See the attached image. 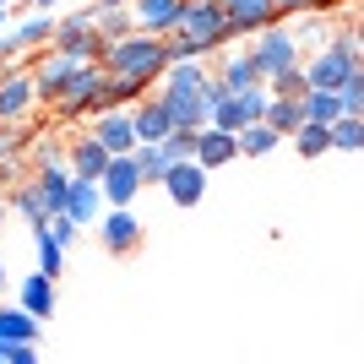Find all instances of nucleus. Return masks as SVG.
<instances>
[{"label": "nucleus", "mask_w": 364, "mask_h": 364, "mask_svg": "<svg viewBox=\"0 0 364 364\" xmlns=\"http://www.w3.org/2000/svg\"><path fill=\"white\" fill-rule=\"evenodd\" d=\"M304 71V87H326L337 92L348 76L364 71V44H359V22H348V28H332L326 33V44L310 55V60H299Z\"/></svg>", "instance_id": "nucleus-1"}, {"label": "nucleus", "mask_w": 364, "mask_h": 364, "mask_svg": "<svg viewBox=\"0 0 364 364\" xmlns=\"http://www.w3.org/2000/svg\"><path fill=\"white\" fill-rule=\"evenodd\" d=\"M98 65L114 76H131V82H141V87H158V76H164L168 55H164V38L158 33H114V38H104V55H98Z\"/></svg>", "instance_id": "nucleus-2"}, {"label": "nucleus", "mask_w": 364, "mask_h": 364, "mask_svg": "<svg viewBox=\"0 0 364 364\" xmlns=\"http://www.w3.org/2000/svg\"><path fill=\"white\" fill-rule=\"evenodd\" d=\"M245 55L256 65V76L267 82V76L283 71V65H299V38H294L289 22H267V28H256L245 38Z\"/></svg>", "instance_id": "nucleus-3"}, {"label": "nucleus", "mask_w": 364, "mask_h": 364, "mask_svg": "<svg viewBox=\"0 0 364 364\" xmlns=\"http://www.w3.org/2000/svg\"><path fill=\"white\" fill-rule=\"evenodd\" d=\"M98 76H104V65H98V60H82V65L71 71V82L60 87V98L49 104V114H55L60 125L87 120V114H92V104H98Z\"/></svg>", "instance_id": "nucleus-4"}, {"label": "nucleus", "mask_w": 364, "mask_h": 364, "mask_svg": "<svg viewBox=\"0 0 364 364\" xmlns=\"http://www.w3.org/2000/svg\"><path fill=\"white\" fill-rule=\"evenodd\" d=\"M49 49H60L71 60H98V55H104V33L92 28V11H76V16H65V22H55Z\"/></svg>", "instance_id": "nucleus-5"}, {"label": "nucleus", "mask_w": 364, "mask_h": 364, "mask_svg": "<svg viewBox=\"0 0 364 364\" xmlns=\"http://www.w3.org/2000/svg\"><path fill=\"white\" fill-rule=\"evenodd\" d=\"M82 60H71V55H60V49H49L44 44V55H38V49H33V60H28V76H33V92H38V104H55V98H60V87L65 82H71V71Z\"/></svg>", "instance_id": "nucleus-6"}, {"label": "nucleus", "mask_w": 364, "mask_h": 364, "mask_svg": "<svg viewBox=\"0 0 364 364\" xmlns=\"http://www.w3.org/2000/svg\"><path fill=\"white\" fill-rule=\"evenodd\" d=\"M164 196L168 207H180V213H191V207H201V196H207V168L196 164V158H180V164L164 168Z\"/></svg>", "instance_id": "nucleus-7"}, {"label": "nucleus", "mask_w": 364, "mask_h": 364, "mask_svg": "<svg viewBox=\"0 0 364 364\" xmlns=\"http://www.w3.org/2000/svg\"><path fill=\"white\" fill-rule=\"evenodd\" d=\"M98 191H104V207H131L141 191V168L131 152H114L104 164V174H98Z\"/></svg>", "instance_id": "nucleus-8"}, {"label": "nucleus", "mask_w": 364, "mask_h": 364, "mask_svg": "<svg viewBox=\"0 0 364 364\" xmlns=\"http://www.w3.org/2000/svg\"><path fill=\"white\" fill-rule=\"evenodd\" d=\"M98 240H104L109 256H136L141 250V223L131 207H104L98 213Z\"/></svg>", "instance_id": "nucleus-9"}, {"label": "nucleus", "mask_w": 364, "mask_h": 364, "mask_svg": "<svg viewBox=\"0 0 364 364\" xmlns=\"http://www.w3.org/2000/svg\"><path fill=\"white\" fill-rule=\"evenodd\" d=\"M82 125H87V131L104 141L109 152H131V147H136V125H131V109H98V114H87Z\"/></svg>", "instance_id": "nucleus-10"}, {"label": "nucleus", "mask_w": 364, "mask_h": 364, "mask_svg": "<svg viewBox=\"0 0 364 364\" xmlns=\"http://www.w3.org/2000/svg\"><path fill=\"white\" fill-rule=\"evenodd\" d=\"M33 104H38V92H33L28 65H6L0 71V120H22Z\"/></svg>", "instance_id": "nucleus-11"}, {"label": "nucleus", "mask_w": 364, "mask_h": 364, "mask_svg": "<svg viewBox=\"0 0 364 364\" xmlns=\"http://www.w3.org/2000/svg\"><path fill=\"white\" fill-rule=\"evenodd\" d=\"M114 158V152L104 147V141L92 136L87 125H82V136H71V147H65V168H71L76 180H98L104 174V164Z\"/></svg>", "instance_id": "nucleus-12"}, {"label": "nucleus", "mask_w": 364, "mask_h": 364, "mask_svg": "<svg viewBox=\"0 0 364 364\" xmlns=\"http://www.w3.org/2000/svg\"><path fill=\"white\" fill-rule=\"evenodd\" d=\"M191 158H196L207 174L223 164H234L240 158V141H234V131H218V125H196V147H191Z\"/></svg>", "instance_id": "nucleus-13"}, {"label": "nucleus", "mask_w": 364, "mask_h": 364, "mask_svg": "<svg viewBox=\"0 0 364 364\" xmlns=\"http://www.w3.org/2000/svg\"><path fill=\"white\" fill-rule=\"evenodd\" d=\"M228 16V33H234V44L240 38H250L256 28H267V22H277V6L272 0H218Z\"/></svg>", "instance_id": "nucleus-14"}, {"label": "nucleus", "mask_w": 364, "mask_h": 364, "mask_svg": "<svg viewBox=\"0 0 364 364\" xmlns=\"http://www.w3.org/2000/svg\"><path fill=\"white\" fill-rule=\"evenodd\" d=\"M185 0H131V28L136 33H174V22H180Z\"/></svg>", "instance_id": "nucleus-15"}, {"label": "nucleus", "mask_w": 364, "mask_h": 364, "mask_svg": "<svg viewBox=\"0 0 364 364\" xmlns=\"http://www.w3.org/2000/svg\"><path fill=\"white\" fill-rule=\"evenodd\" d=\"M60 213L71 218L76 228L98 223V213H104V191H98V180H76V174H71V191H65V207H60Z\"/></svg>", "instance_id": "nucleus-16"}, {"label": "nucleus", "mask_w": 364, "mask_h": 364, "mask_svg": "<svg viewBox=\"0 0 364 364\" xmlns=\"http://www.w3.org/2000/svg\"><path fill=\"white\" fill-rule=\"evenodd\" d=\"M49 33H55V16H28V22H16L11 38H0V60L11 65L22 49H44V44H49Z\"/></svg>", "instance_id": "nucleus-17"}, {"label": "nucleus", "mask_w": 364, "mask_h": 364, "mask_svg": "<svg viewBox=\"0 0 364 364\" xmlns=\"http://www.w3.org/2000/svg\"><path fill=\"white\" fill-rule=\"evenodd\" d=\"M131 125H136V141H164L168 131H174L168 109L158 104V92H147V98H136V104H131Z\"/></svg>", "instance_id": "nucleus-18"}, {"label": "nucleus", "mask_w": 364, "mask_h": 364, "mask_svg": "<svg viewBox=\"0 0 364 364\" xmlns=\"http://www.w3.org/2000/svg\"><path fill=\"white\" fill-rule=\"evenodd\" d=\"M218 82H223L228 92H240V87H256L261 76H256V65H250V55H245V44H228V49H218Z\"/></svg>", "instance_id": "nucleus-19"}, {"label": "nucleus", "mask_w": 364, "mask_h": 364, "mask_svg": "<svg viewBox=\"0 0 364 364\" xmlns=\"http://www.w3.org/2000/svg\"><path fill=\"white\" fill-rule=\"evenodd\" d=\"M38 326H44V321L28 316L22 304H0V343H33Z\"/></svg>", "instance_id": "nucleus-20"}, {"label": "nucleus", "mask_w": 364, "mask_h": 364, "mask_svg": "<svg viewBox=\"0 0 364 364\" xmlns=\"http://www.w3.org/2000/svg\"><path fill=\"white\" fill-rule=\"evenodd\" d=\"M6 213H22V218H28V223H44V196H38V185H33V174H28V180H16L11 185V191H6Z\"/></svg>", "instance_id": "nucleus-21"}, {"label": "nucleus", "mask_w": 364, "mask_h": 364, "mask_svg": "<svg viewBox=\"0 0 364 364\" xmlns=\"http://www.w3.org/2000/svg\"><path fill=\"white\" fill-rule=\"evenodd\" d=\"M22 310H28V316H38V321L55 316V277L33 272L28 283H22Z\"/></svg>", "instance_id": "nucleus-22"}, {"label": "nucleus", "mask_w": 364, "mask_h": 364, "mask_svg": "<svg viewBox=\"0 0 364 364\" xmlns=\"http://www.w3.org/2000/svg\"><path fill=\"white\" fill-rule=\"evenodd\" d=\"M234 141H240V158H267L283 136H277L267 120H256V125H240V131H234Z\"/></svg>", "instance_id": "nucleus-23"}, {"label": "nucleus", "mask_w": 364, "mask_h": 364, "mask_svg": "<svg viewBox=\"0 0 364 364\" xmlns=\"http://www.w3.org/2000/svg\"><path fill=\"white\" fill-rule=\"evenodd\" d=\"M261 120L289 141L294 131H299V120H304V114H299V98H272V92H267V114H261Z\"/></svg>", "instance_id": "nucleus-24"}, {"label": "nucleus", "mask_w": 364, "mask_h": 364, "mask_svg": "<svg viewBox=\"0 0 364 364\" xmlns=\"http://www.w3.org/2000/svg\"><path fill=\"white\" fill-rule=\"evenodd\" d=\"M28 228H33V240H38V272H44V277H60L65 272V245L55 240L44 223H28Z\"/></svg>", "instance_id": "nucleus-25"}, {"label": "nucleus", "mask_w": 364, "mask_h": 364, "mask_svg": "<svg viewBox=\"0 0 364 364\" xmlns=\"http://www.w3.org/2000/svg\"><path fill=\"white\" fill-rule=\"evenodd\" d=\"M294 152H299V158H326V152H332V131H326V125H310V120H299V131H294Z\"/></svg>", "instance_id": "nucleus-26"}, {"label": "nucleus", "mask_w": 364, "mask_h": 364, "mask_svg": "<svg viewBox=\"0 0 364 364\" xmlns=\"http://www.w3.org/2000/svg\"><path fill=\"white\" fill-rule=\"evenodd\" d=\"M326 131H332V152H348V158H353V152L364 147V120H359V114H337Z\"/></svg>", "instance_id": "nucleus-27"}, {"label": "nucleus", "mask_w": 364, "mask_h": 364, "mask_svg": "<svg viewBox=\"0 0 364 364\" xmlns=\"http://www.w3.org/2000/svg\"><path fill=\"white\" fill-rule=\"evenodd\" d=\"M92 28L114 38V33H131V6H92Z\"/></svg>", "instance_id": "nucleus-28"}, {"label": "nucleus", "mask_w": 364, "mask_h": 364, "mask_svg": "<svg viewBox=\"0 0 364 364\" xmlns=\"http://www.w3.org/2000/svg\"><path fill=\"white\" fill-rule=\"evenodd\" d=\"M191 147H196V131L191 125H174L164 141H158V152H164V164H180V158H191Z\"/></svg>", "instance_id": "nucleus-29"}, {"label": "nucleus", "mask_w": 364, "mask_h": 364, "mask_svg": "<svg viewBox=\"0 0 364 364\" xmlns=\"http://www.w3.org/2000/svg\"><path fill=\"white\" fill-rule=\"evenodd\" d=\"M337 104H343V114H359V109H364V71L348 76V82L337 87Z\"/></svg>", "instance_id": "nucleus-30"}, {"label": "nucleus", "mask_w": 364, "mask_h": 364, "mask_svg": "<svg viewBox=\"0 0 364 364\" xmlns=\"http://www.w3.org/2000/svg\"><path fill=\"white\" fill-rule=\"evenodd\" d=\"M223 98H228V87H223V82H218L213 71H207V82H201V104H207V114H213V109L223 104Z\"/></svg>", "instance_id": "nucleus-31"}, {"label": "nucleus", "mask_w": 364, "mask_h": 364, "mask_svg": "<svg viewBox=\"0 0 364 364\" xmlns=\"http://www.w3.org/2000/svg\"><path fill=\"white\" fill-rule=\"evenodd\" d=\"M6 364H38V348L33 343H6Z\"/></svg>", "instance_id": "nucleus-32"}, {"label": "nucleus", "mask_w": 364, "mask_h": 364, "mask_svg": "<svg viewBox=\"0 0 364 364\" xmlns=\"http://www.w3.org/2000/svg\"><path fill=\"white\" fill-rule=\"evenodd\" d=\"M277 6V22H289V16H304L310 11V0H272Z\"/></svg>", "instance_id": "nucleus-33"}, {"label": "nucleus", "mask_w": 364, "mask_h": 364, "mask_svg": "<svg viewBox=\"0 0 364 364\" xmlns=\"http://www.w3.org/2000/svg\"><path fill=\"white\" fill-rule=\"evenodd\" d=\"M92 6H131V0H92Z\"/></svg>", "instance_id": "nucleus-34"}, {"label": "nucleus", "mask_w": 364, "mask_h": 364, "mask_svg": "<svg viewBox=\"0 0 364 364\" xmlns=\"http://www.w3.org/2000/svg\"><path fill=\"white\" fill-rule=\"evenodd\" d=\"M0 223H6V196H0Z\"/></svg>", "instance_id": "nucleus-35"}, {"label": "nucleus", "mask_w": 364, "mask_h": 364, "mask_svg": "<svg viewBox=\"0 0 364 364\" xmlns=\"http://www.w3.org/2000/svg\"><path fill=\"white\" fill-rule=\"evenodd\" d=\"M0 28H6V6H0Z\"/></svg>", "instance_id": "nucleus-36"}, {"label": "nucleus", "mask_w": 364, "mask_h": 364, "mask_svg": "<svg viewBox=\"0 0 364 364\" xmlns=\"http://www.w3.org/2000/svg\"><path fill=\"white\" fill-rule=\"evenodd\" d=\"M0 283H6V267H0Z\"/></svg>", "instance_id": "nucleus-37"}, {"label": "nucleus", "mask_w": 364, "mask_h": 364, "mask_svg": "<svg viewBox=\"0 0 364 364\" xmlns=\"http://www.w3.org/2000/svg\"><path fill=\"white\" fill-rule=\"evenodd\" d=\"M0 6H11V0H0Z\"/></svg>", "instance_id": "nucleus-38"}]
</instances>
